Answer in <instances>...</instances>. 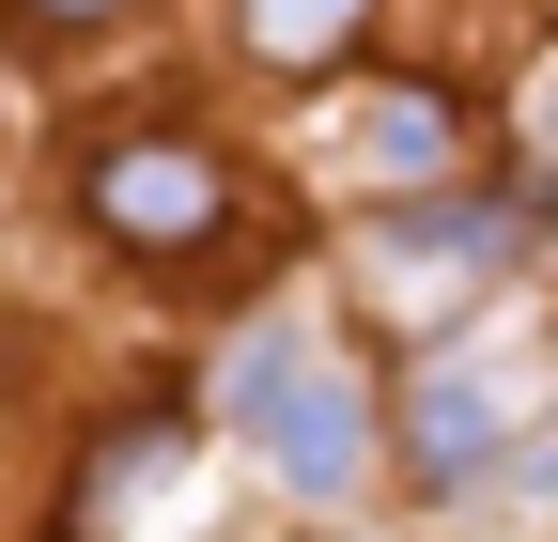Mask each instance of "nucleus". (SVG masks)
I'll list each match as a JSON object with an SVG mask.
<instances>
[{
  "label": "nucleus",
  "mask_w": 558,
  "mask_h": 542,
  "mask_svg": "<svg viewBox=\"0 0 558 542\" xmlns=\"http://www.w3.org/2000/svg\"><path fill=\"white\" fill-rule=\"evenodd\" d=\"M32 32H94V16H124V0H16Z\"/></svg>",
  "instance_id": "7"
},
{
  "label": "nucleus",
  "mask_w": 558,
  "mask_h": 542,
  "mask_svg": "<svg viewBox=\"0 0 558 542\" xmlns=\"http://www.w3.org/2000/svg\"><path fill=\"white\" fill-rule=\"evenodd\" d=\"M218 419H248V434H264V465H279L295 496H357V465H373V387L341 372V357H311L295 325L233 342V372H218Z\"/></svg>",
  "instance_id": "1"
},
{
  "label": "nucleus",
  "mask_w": 558,
  "mask_h": 542,
  "mask_svg": "<svg viewBox=\"0 0 558 542\" xmlns=\"http://www.w3.org/2000/svg\"><path fill=\"white\" fill-rule=\"evenodd\" d=\"M78 218L109 248H140V263H202V248L233 233V171L202 156L186 124H124V140L78 156Z\"/></svg>",
  "instance_id": "2"
},
{
  "label": "nucleus",
  "mask_w": 558,
  "mask_h": 542,
  "mask_svg": "<svg viewBox=\"0 0 558 542\" xmlns=\"http://www.w3.org/2000/svg\"><path fill=\"white\" fill-rule=\"evenodd\" d=\"M357 32H373V0H248V47L279 62V78H326Z\"/></svg>",
  "instance_id": "5"
},
{
  "label": "nucleus",
  "mask_w": 558,
  "mask_h": 542,
  "mask_svg": "<svg viewBox=\"0 0 558 542\" xmlns=\"http://www.w3.org/2000/svg\"><path fill=\"white\" fill-rule=\"evenodd\" d=\"M357 263H373L388 310H435V295H481L512 263V218H497V201H418V218H373Z\"/></svg>",
  "instance_id": "3"
},
{
  "label": "nucleus",
  "mask_w": 558,
  "mask_h": 542,
  "mask_svg": "<svg viewBox=\"0 0 558 542\" xmlns=\"http://www.w3.org/2000/svg\"><path fill=\"white\" fill-rule=\"evenodd\" d=\"M543 156H558V94H543Z\"/></svg>",
  "instance_id": "8"
},
{
  "label": "nucleus",
  "mask_w": 558,
  "mask_h": 542,
  "mask_svg": "<svg viewBox=\"0 0 558 542\" xmlns=\"http://www.w3.org/2000/svg\"><path fill=\"white\" fill-rule=\"evenodd\" d=\"M512 403H527L512 372H450V357H435V372H418V403H403L418 481H435V496H450V481H481V465L512 449Z\"/></svg>",
  "instance_id": "4"
},
{
  "label": "nucleus",
  "mask_w": 558,
  "mask_h": 542,
  "mask_svg": "<svg viewBox=\"0 0 558 542\" xmlns=\"http://www.w3.org/2000/svg\"><path fill=\"white\" fill-rule=\"evenodd\" d=\"M357 156H373V171H450V94H388Z\"/></svg>",
  "instance_id": "6"
}]
</instances>
